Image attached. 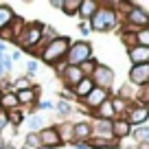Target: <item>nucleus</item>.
<instances>
[{
    "label": "nucleus",
    "mask_w": 149,
    "mask_h": 149,
    "mask_svg": "<svg viewBox=\"0 0 149 149\" xmlns=\"http://www.w3.org/2000/svg\"><path fill=\"white\" fill-rule=\"evenodd\" d=\"M116 24H118V11L114 2H101L97 13L88 20L90 31H97V33H107L112 29H116Z\"/></svg>",
    "instance_id": "obj_1"
},
{
    "label": "nucleus",
    "mask_w": 149,
    "mask_h": 149,
    "mask_svg": "<svg viewBox=\"0 0 149 149\" xmlns=\"http://www.w3.org/2000/svg\"><path fill=\"white\" fill-rule=\"evenodd\" d=\"M70 44H72V40H70L68 35H59V37H55L53 42H48L46 46L40 51L37 59L42 61V64L53 66V68H55V66H59L61 61L66 59V53H68Z\"/></svg>",
    "instance_id": "obj_2"
},
{
    "label": "nucleus",
    "mask_w": 149,
    "mask_h": 149,
    "mask_svg": "<svg viewBox=\"0 0 149 149\" xmlns=\"http://www.w3.org/2000/svg\"><path fill=\"white\" fill-rule=\"evenodd\" d=\"M42 26H44L42 22H26L24 31L20 33L18 42H15L22 53L29 51V53L35 55V51L40 48V44H42Z\"/></svg>",
    "instance_id": "obj_3"
},
{
    "label": "nucleus",
    "mask_w": 149,
    "mask_h": 149,
    "mask_svg": "<svg viewBox=\"0 0 149 149\" xmlns=\"http://www.w3.org/2000/svg\"><path fill=\"white\" fill-rule=\"evenodd\" d=\"M92 59V44L88 40H79V42H72L66 53V59L64 64L66 66H81L84 61Z\"/></svg>",
    "instance_id": "obj_4"
},
{
    "label": "nucleus",
    "mask_w": 149,
    "mask_h": 149,
    "mask_svg": "<svg viewBox=\"0 0 149 149\" xmlns=\"http://www.w3.org/2000/svg\"><path fill=\"white\" fill-rule=\"evenodd\" d=\"M145 26H149V13L143 7L130 2V7L125 11V29L123 31H134L136 33L138 29H145Z\"/></svg>",
    "instance_id": "obj_5"
},
{
    "label": "nucleus",
    "mask_w": 149,
    "mask_h": 149,
    "mask_svg": "<svg viewBox=\"0 0 149 149\" xmlns=\"http://www.w3.org/2000/svg\"><path fill=\"white\" fill-rule=\"evenodd\" d=\"M55 68H57V77L61 79L64 88H68V90H72L74 86H77L81 79H84V72H81L79 66H66V64H59V66H55Z\"/></svg>",
    "instance_id": "obj_6"
},
{
    "label": "nucleus",
    "mask_w": 149,
    "mask_h": 149,
    "mask_svg": "<svg viewBox=\"0 0 149 149\" xmlns=\"http://www.w3.org/2000/svg\"><path fill=\"white\" fill-rule=\"evenodd\" d=\"M90 79H92V84L97 86V88H103V90L110 92L112 86H114V70H112L110 66H105V64H97L94 72L90 74Z\"/></svg>",
    "instance_id": "obj_7"
},
{
    "label": "nucleus",
    "mask_w": 149,
    "mask_h": 149,
    "mask_svg": "<svg viewBox=\"0 0 149 149\" xmlns=\"http://www.w3.org/2000/svg\"><path fill=\"white\" fill-rule=\"evenodd\" d=\"M123 118H125L132 127H140V125H145V123H147V118H149V107L136 105V103H134V105L127 107V112L123 114Z\"/></svg>",
    "instance_id": "obj_8"
},
{
    "label": "nucleus",
    "mask_w": 149,
    "mask_h": 149,
    "mask_svg": "<svg viewBox=\"0 0 149 149\" xmlns=\"http://www.w3.org/2000/svg\"><path fill=\"white\" fill-rule=\"evenodd\" d=\"M107 99H110V92H107V90H103V88H97V86H94V88L90 90L88 97L81 99V103H84V107H86L88 112H94L99 105H101V103H105Z\"/></svg>",
    "instance_id": "obj_9"
},
{
    "label": "nucleus",
    "mask_w": 149,
    "mask_h": 149,
    "mask_svg": "<svg viewBox=\"0 0 149 149\" xmlns=\"http://www.w3.org/2000/svg\"><path fill=\"white\" fill-rule=\"evenodd\" d=\"M92 127V138H101V140H116L112 134V121H101V118H94L90 123Z\"/></svg>",
    "instance_id": "obj_10"
},
{
    "label": "nucleus",
    "mask_w": 149,
    "mask_h": 149,
    "mask_svg": "<svg viewBox=\"0 0 149 149\" xmlns=\"http://www.w3.org/2000/svg\"><path fill=\"white\" fill-rule=\"evenodd\" d=\"M130 84L134 88L149 84V64H140V66H132L130 68Z\"/></svg>",
    "instance_id": "obj_11"
},
{
    "label": "nucleus",
    "mask_w": 149,
    "mask_h": 149,
    "mask_svg": "<svg viewBox=\"0 0 149 149\" xmlns=\"http://www.w3.org/2000/svg\"><path fill=\"white\" fill-rule=\"evenodd\" d=\"M15 97H18V103H20L22 110H24V107H33V105H37V99H40V86L33 84L31 88L15 92Z\"/></svg>",
    "instance_id": "obj_12"
},
{
    "label": "nucleus",
    "mask_w": 149,
    "mask_h": 149,
    "mask_svg": "<svg viewBox=\"0 0 149 149\" xmlns=\"http://www.w3.org/2000/svg\"><path fill=\"white\" fill-rule=\"evenodd\" d=\"M40 143H42V147H46V149L61 147V138H59V134H57L55 125H46L42 132H40Z\"/></svg>",
    "instance_id": "obj_13"
},
{
    "label": "nucleus",
    "mask_w": 149,
    "mask_h": 149,
    "mask_svg": "<svg viewBox=\"0 0 149 149\" xmlns=\"http://www.w3.org/2000/svg\"><path fill=\"white\" fill-rule=\"evenodd\" d=\"M112 134H114V138H116V140L130 138V136H132V125L123 116H116L114 121H112Z\"/></svg>",
    "instance_id": "obj_14"
},
{
    "label": "nucleus",
    "mask_w": 149,
    "mask_h": 149,
    "mask_svg": "<svg viewBox=\"0 0 149 149\" xmlns=\"http://www.w3.org/2000/svg\"><path fill=\"white\" fill-rule=\"evenodd\" d=\"M72 143H88L92 138V127H90L88 121H81V123H74L72 127Z\"/></svg>",
    "instance_id": "obj_15"
},
{
    "label": "nucleus",
    "mask_w": 149,
    "mask_h": 149,
    "mask_svg": "<svg viewBox=\"0 0 149 149\" xmlns=\"http://www.w3.org/2000/svg\"><path fill=\"white\" fill-rule=\"evenodd\" d=\"M127 57L132 59V64H134V66L149 64V48H145V46H132V48H127Z\"/></svg>",
    "instance_id": "obj_16"
},
{
    "label": "nucleus",
    "mask_w": 149,
    "mask_h": 149,
    "mask_svg": "<svg viewBox=\"0 0 149 149\" xmlns=\"http://www.w3.org/2000/svg\"><path fill=\"white\" fill-rule=\"evenodd\" d=\"M94 118H101V121H114V118H116L114 107H112V97L107 99L105 103H101L97 110H94Z\"/></svg>",
    "instance_id": "obj_17"
},
{
    "label": "nucleus",
    "mask_w": 149,
    "mask_h": 149,
    "mask_svg": "<svg viewBox=\"0 0 149 149\" xmlns=\"http://www.w3.org/2000/svg\"><path fill=\"white\" fill-rule=\"evenodd\" d=\"M0 110L2 112H13V110H20V103H18V97H15V92H2V97H0Z\"/></svg>",
    "instance_id": "obj_18"
},
{
    "label": "nucleus",
    "mask_w": 149,
    "mask_h": 149,
    "mask_svg": "<svg viewBox=\"0 0 149 149\" xmlns=\"http://www.w3.org/2000/svg\"><path fill=\"white\" fill-rule=\"evenodd\" d=\"M99 5H101V2H97V0H81V7H79V13H77V15H79L81 20L88 22V20L97 13Z\"/></svg>",
    "instance_id": "obj_19"
},
{
    "label": "nucleus",
    "mask_w": 149,
    "mask_h": 149,
    "mask_svg": "<svg viewBox=\"0 0 149 149\" xmlns=\"http://www.w3.org/2000/svg\"><path fill=\"white\" fill-rule=\"evenodd\" d=\"M72 127H74V123H70V121H64V123H59V125H55V130H57V134H59V138H61V145H72Z\"/></svg>",
    "instance_id": "obj_20"
},
{
    "label": "nucleus",
    "mask_w": 149,
    "mask_h": 149,
    "mask_svg": "<svg viewBox=\"0 0 149 149\" xmlns=\"http://www.w3.org/2000/svg\"><path fill=\"white\" fill-rule=\"evenodd\" d=\"M92 88H94L92 79H90V77H84V79L72 88V92H74V97H77V101H81L84 97H88V94H90V90H92Z\"/></svg>",
    "instance_id": "obj_21"
},
{
    "label": "nucleus",
    "mask_w": 149,
    "mask_h": 149,
    "mask_svg": "<svg viewBox=\"0 0 149 149\" xmlns=\"http://www.w3.org/2000/svg\"><path fill=\"white\" fill-rule=\"evenodd\" d=\"M26 127H29V134H40L46 127V121H44L42 114H31L26 118Z\"/></svg>",
    "instance_id": "obj_22"
},
{
    "label": "nucleus",
    "mask_w": 149,
    "mask_h": 149,
    "mask_svg": "<svg viewBox=\"0 0 149 149\" xmlns=\"http://www.w3.org/2000/svg\"><path fill=\"white\" fill-rule=\"evenodd\" d=\"M13 18H15V11L9 5H0V31H5Z\"/></svg>",
    "instance_id": "obj_23"
},
{
    "label": "nucleus",
    "mask_w": 149,
    "mask_h": 149,
    "mask_svg": "<svg viewBox=\"0 0 149 149\" xmlns=\"http://www.w3.org/2000/svg\"><path fill=\"white\" fill-rule=\"evenodd\" d=\"M90 149H116L118 140H101V138H90L88 140Z\"/></svg>",
    "instance_id": "obj_24"
},
{
    "label": "nucleus",
    "mask_w": 149,
    "mask_h": 149,
    "mask_svg": "<svg viewBox=\"0 0 149 149\" xmlns=\"http://www.w3.org/2000/svg\"><path fill=\"white\" fill-rule=\"evenodd\" d=\"M132 136H134V140H136L138 145H149V125L136 127V130L132 132Z\"/></svg>",
    "instance_id": "obj_25"
},
{
    "label": "nucleus",
    "mask_w": 149,
    "mask_h": 149,
    "mask_svg": "<svg viewBox=\"0 0 149 149\" xmlns=\"http://www.w3.org/2000/svg\"><path fill=\"white\" fill-rule=\"evenodd\" d=\"M7 118H9V123H11L13 127H20L24 121H26V112H24L22 107H20V110H13V112H9V114H7Z\"/></svg>",
    "instance_id": "obj_26"
},
{
    "label": "nucleus",
    "mask_w": 149,
    "mask_h": 149,
    "mask_svg": "<svg viewBox=\"0 0 149 149\" xmlns=\"http://www.w3.org/2000/svg\"><path fill=\"white\" fill-rule=\"evenodd\" d=\"M81 7V0H61V9L66 15H77Z\"/></svg>",
    "instance_id": "obj_27"
},
{
    "label": "nucleus",
    "mask_w": 149,
    "mask_h": 149,
    "mask_svg": "<svg viewBox=\"0 0 149 149\" xmlns=\"http://www.w3.org/2000/svg\"><path fill=\"white\" fill-rule=\"evenodd\" d=\"M136 105H145V107H149V84L147 86H140L138 90H136Z\"/></svg>",
    "instance_id": "obj_28"
},
{
    "label": "nucleus",
    "mask_w": 149,
    "mask_h": 149,
    "mask_svg": "<svg viewBox=\"0 0 149 149\" xmlns=\"http://www.w3.org/2000/svg\"><path fill=\"white\" fill-rule=\"evenodd\" d=\"M31 86H33V81L24 74V77H18V79L11 84V92H20V90H26V88H31Z\"/></svg>",
    "instance_id": "obj_29"
},
{
    "label": "nucleus",
    "mask_w": 149,
    "mask_h": 149,
    "mask_svg": "<svg viewBox=\"0 0 149 149\" xmlns=\"http://www.w3.org/2000/svg\"><path fill=\"white\" fill-rule=\"evenodd\" d=\"M134 35H136V46H145V48H149V26L138 29Z\"/></svg>",
    "instance_id": "obj_30"
},
{
    "label": "nucleus",
    "mask_w": 149,
    "mask_h": 149,
    "mask_svg": "<svg viewBox=\"0 0 149 149\" xmlns=\"http://www.w3.org/2000/svg\"><path fill=\"white\" fill-rule=\"evenodd\" d=\"M11 70H13V61H11L9 55H5L2 59H0V79H5Z\"/></svg>",
    "instance_id": "obj_31"
},
{
    "label": "nucleus",
    "mask_w": 149,
    "mask_h": 149,
    "mask_svg": "<svg viewBox=\"0 0 149 149\" xmlns=\"http://www.w3.org/2000/svg\"><path fill=\"white\" fill-rule=\"evenodd\" d=\"M55 110H57L59 116H68L70 112H72V105H70L68 101H64V99H59V101L55 103Z\"/></svg>",
    "instance_id": "obj_32"
},
{
    "label": "nucleus",
    "mask_w": 149,
    "mask_h": 149,
    "mask_svg": "<svg viewBox=\"0 0 149 149\" xmlns=\"http://www.w3.org/2000/svg\"><path fill=\"white\" fill-rule=\"evenodd\" d=\"M24 147L40 149V147H42V143H40V134H26V138H24Z\"/></svg>",
    "instance_id": "obj_33"
},
{
    "label": "nucleus",
    "mask_w": 149,
    "mask_h": 149,
    "mask_svg": "<svg viewBox=\"0 0 149 149\" xmlns=\"http://www.w3.org/2000/svg\"><path fill=\"white\" fill-rule=\"evenodd\" d=\"M97 64H99V61L94 59V57H92V59H88V61H84V64L79 66L81 72H84V77H90V74L94 72V68H97Z\"/></svg>",
    "instance_id": "obj_34"
},
{
    "label": "nucleus",
    "mask_w": 149,
    "mask_h": 149,
    "mask_svg": "<svg viewBox=\"0 0 149 149\" xmlns=\"http://www.w3.org/2000/svg\"><path fill=\"white\" fill-rule=\"evenodd\" d=\"M15 132H18V127H13L11 123H7V125L2 127V132H0V136H2V140L7 143V138H9V136H11V138L15 136Z\"/></svg>",
    "instance_id": "obj_35"
},
{
    "label": "nucleus",
    "mask_w": 149,
    "mask_h": 149,
    "mask_svg": "<svg viewBox=\"0 0 149 149\" xmlns=\"http://www.w3.org/2000/svg\"><path fill=\"white\" fill-rule=\"evenodd\" d=\"M37 66H40V61H37V59H29V64H26V77H29V79L37 72Z\"/></svg>",
    "instance_id": "obj_36"
},
{
    "label": "nucleus",
    "mask_w": 149,
    "mask_h": 149,
    "mask_svg": "<svg viewBox=\"0 0 149 149\" xmlns=\"http://www.w3.org/2000/svg\"><path fill=\"white\" fill-rule=\"evenodd\" d=\"M37 107H40V110H53L55 103L53 101H37Z\"/></svg>",
    "instance_id": "obj_37"
},
{
    "label": "nucleus",
    "mask_w": 149,
    "mask_h": 149,
    "mask_svg": "<svg viewBox=\"0 0 149 149\" xmlns=\"http://www.w3.org/2000/svg\"><path fill=\"white\" fill-rule=\"evenodd\" d=\"M79 33L84 37H88L90 35V26H88V22H79Z\"/></svg>",
    "instance_id": "obj_38"
},
{
    "label": "nucleus",
    "mask_w": 149,
    "mask_h": 149,
    "mask_svg": "<svg viewBox=\"0 0 149 149\" xmlns=\"http://www.w3.org/2000/svg\"><path fill=\"white\" fill-rule=\"evenodd\" d=\"M7 123H9V118H7V112L0 110V132H2V127H5Z\"/></svg>",
    "instance_id": "obj_39"
},
{
    "label": "nucleus",
    "mask_w": 149,
    "mask_h": 149,
    "mask_svg": "<svg viewBox=\"0 0 149 149\" xmlns=\"http://www.w3.org/2000/svg\"><path fill=\"white\" fill-rule=\"evenodd\" d=\"M7 48H9V44H7V42H2V40H0V59H2V57L7 55Z\"/></svg>",
    "instance_id": "obj_40"
},
{
    "label": "nucleus",
    "mask_w": 149,
    "mask_h": 149,
    "mask_svg": "<svg viewBox=\"0 0 149 149\" xmlns=\"http://www.w3.org/2000/svg\"><path fill=\"white\" fill-rule=\"evenodd\" d=\"M72 149H90L88 143H72Z\"/></svg>",
    "instance_id": "obj_41"
},
{
    "label": "nucleus",
    "mask_w": 149,
    "mask_h": 149,
    "mask_svg": "<svg viewBox=\"0 0 149 149\" xmlns=\"http://www.w3.org/2000/svg\"><path fill=\"white\" fill-rule=\"evenodd\" d=\"M20 57H22V51H13V55H11V61H18Z\"/></svg>",
    "instance_id": "obj_42"
},
{
    "label": "nucleus",
    "mask_w": 149,
    "mask_h": 149,
    "mask_svg": "<svg viewBox=\"0 0 149 149\" xmlns=\"http://www.w3.org/2000/svg\"><path fill=\"white\" fill-rule=\"evenodd\" d=\"M53 7H55V9H61V0H53Z\"/></svg>",
    "instance_id": "obj_43"
},
{
    "label": "nucleus",
    "mask_w": 149,
    "mask_h": 149,
    "mask_svg": "<svg viewBox=\"0 0 149 149\" xmlns=\"http://www.w3.org/2000/svg\"><path fill=\"white\" fill-rule=\"evenodd\" d=\"M2 149H18V147H13L11 143H5V145H2Z\"/></svg>",
    "instance_id": "obj_44"
},
{
    "label": "nucleus",
    "mask_w": 149,
    "mask_h": 149,
    "mask_svg": "<svg viewBox=\"0 0 149 149\" xmlns=\"http://www.w3.org/2000/svg\"><path fill=\"white\" fill-rule=\"evenodd\" d=\"M2 145H5V140H2V136H0V149H2Z\"/></svg>",
    "instance_id": "obj_45"
},
{
    "label": "nucleus",
    "mask_w": 149,
    "mask_h": 149,
    "mask_svg": "<svg viewBox=\"0 0 149 149\" xmlns=\"http://www.w3.org/2000/svg\"><path fill=\"white\" fill-rule=\"evenodd\" d=\"M0 97H2V90H0Z\"/></svg>",
    "instance_id": "obj_46"
}]
</instances>
